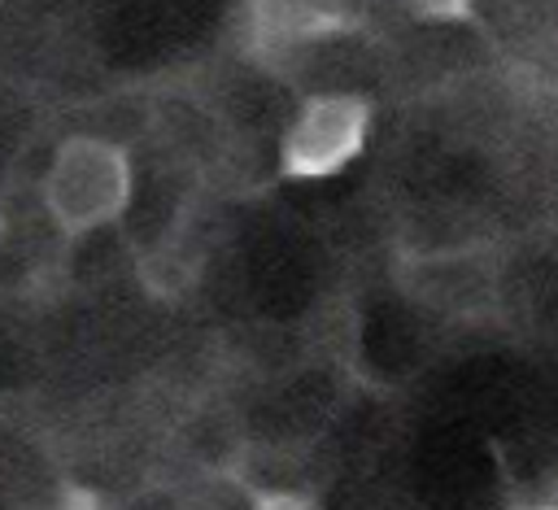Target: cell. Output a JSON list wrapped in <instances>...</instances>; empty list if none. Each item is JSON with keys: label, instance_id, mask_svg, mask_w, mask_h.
Listing matches in <instances>:
<instances>
[{"label": "cell", "instance_id": "obj_9", "mask_svg": "<svg viewBox=\"0 0 558 510\" xmlns=\"http://www.w3.org/2000/svg\"><path fill=\"white\" fill-rule=\"evenodd\" d=\"M0 231H4V222H0Z\"/></svg>", "mask_w": 558, "mask_h": 510}, {"label": "cell", "instance_id": "obj_8", "mask_svg": "<svg viewBox=\"0 0 558 510\" xmlns=\"http://www.w3.org/2000/svg\"><path fill=\"white\" fill-rule=\"evenodd\" d=\"M519 510H558V506L549 501V506H519Z\"/></svg>", "mask_w": 558, "mask_h": 510}, {"label": "cell", "instance_id": "obj_7", "mask_svg": "<svg viewBox=\"0 0 558 510\" xmlns=\"http://www.w3.org/2000/svg\"><path fill=\"white\" fill-rule=\"evenodd\" d=\"M57 510H105V506L96 501V493H87V488H70V493L61 497Z\"/></svg>", "mask_w": 558, "mask_h": 510}, {"label": "cell", "instance_id": "obj_2", "mask_svg": "<svg viewBox=\"0 0 558 510\" xmlns=\"http://www.w3.org/2000/svg\"><path fill=\"white\" fill-rule=\"evenodd\" d=\"M371 100L357 92L305 96L279 139V170L288 179H331L366 144Z\"/></svg>", "mask_w": 558, "mask_h": 510}, {"label": "cell", "instance_id": "obj_3", "mask_svg": "<svg viewBox=\"0 0 558 510\" xmlns=\"http://www.w3.org/2000/svg\"><path fill=\"white\" fill-rule=\"evenodd\" d=\"M248 17L257 39H270V44L318 39L349 26L344 0H248Z\"/></svg>", "mask_w": 558, "mask_h": 510}, {"label": "cell", "instance_id": "obj_4", "mask_svg": "<svg viewBox=\"0 0 558 510\" xmlns=\"http://www.w3.org/2000/svg\"><path fill=\"white\" fill-rule=\"evenodd\" d=\"M397 4L423 22H462V26L475 22V0H397Z\"/></svg>", "mask_w": 558, "mask_h": 510}, {"label": "cell", "instance_id": "obj_1", "mask_svg": "<svg viewBox=\"0 0 558 510\" xmlns=\"http://www.w3.org/2000/svg\"><path fill=\"white\" fill-rule=\"evenodd\" d=\"M135 170L122 144L105 135H70L44 174V209L65 235H87L118 222L131 205Z\"/></svg>", "mask_w": 558, "mask_h": 510}, {"label": "cell", "instance_id": "obj_6", "mask_svg": "<svg viewBox=\"0 0 558 510\" xmlns=\"http://www.w3.org/2000/svg\"><path fill=\"white\" fill-rule=\"evenodd\" d=\"M118 510H187L174 493H166V488H148V493H140V497H131L126 506H118Z\"/></svg>", "mask_w": 558, "mask_h": 510}, {"label": "cell", "instance_id": "obj_5", "mask_svg": "<svg viewBox=\"0 0 558 510\" xmlns=\"http://www.w3.org/2000/svg\"><path fill=\"white\" fill-rule=\"evenodd\" d=\"M253 510H318L310 497L288 493V488H257L253 493Z\"/></svg>", "mask_w": 558, "mask_h": 510}]
</instances>
